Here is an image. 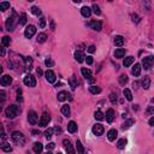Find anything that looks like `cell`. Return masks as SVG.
Returning a JSON list of instances; mask_svg holds the SVG:
<instances>
[{
    "label": "cell",
    "instance_id": "1",
    "mask_svg": "<svg viewBox=\"0 0 154 154\" xmlns=\"http://www.w3.org/2000/svg\"><path fill=\"white\" fill-rule=\"evenodd\" d=\"M19 112H21V108H19V106H16V105H10L6 110H5L6 117L7 118H11V119L16 118Z\"/></svg>",
    "mask_w": 154,
    "mask_h": 154
},
{
    "label": "cell",
    "instance_id": "2",
    "mask_svg": "<svg viewBox=\"0 0 154 154\" xmlns=\"http://www.w3.org/2000/svg\"><path fill=\"white\" fill-rule=\"evenodd\" d=\"M17 22H19V21H17V15L16 12H12V17H9L6 21V28L9 32H12L13 29H15V27H16Z\"/></svg>",
    "mask_w": 154,
    "mask_h": 154
},
{
    "label": "cell",
    "instance_id": "3",
    "mask_svg": "<svg viewBox=\"0 0 154 154\" xmlns=\"http://www.w3.org/2000/svg\"><path fill=\"white\" fill-rule=\"evenodd\" d=\"M11 137H12L13 142H16L18 145H23L25 142V138H24V136H23V134L19 131H15L12 135H11Z\"/></svg>",
    "mask_w": 154,
    "mask_h": 154
},
{
    "label": "cell",
    "instance_id": "4",
    "mask_svg": "<svg viewBox=\"0 0 154 154\" xmlns=\"http://www.w3.org/2000/svg\"><path fill=\"white\" fill-rule=\"evenodd\" d=\"M154 63V57L153 56H148V57L143 58L142 59V66L145 67V70H149L152 67V65H153Z\"/></svg>",
    "mask_w": 154,
    "mask_h": 154
},
{
    "label": "cell",
    "instance_id": "5",
    "mask_svg": "<svg viewBox=\"0 0 154 154\" xmlns=\"http://www.w3.org/2000/svg\"><path fill=\"white\" fill-rule=\"evenodd\" d=\"M23 82L28 87H35L36 85V79H35V77L33 75H27L24 77V79H23Z\"/></svg>",
    "mask_w": 154,
    "mask_h": 154
},
{
    "label": "cell",
    "instance_id": "6",
    "mask_svg": "<svg viewBox=\"0 0 154 154\" xmlns=\"http://www.w3.org/2000/svg\"><path fill=\"white\" fill-rule=\"evenodd\" d=\"M35 33H36V28H35L34 25H29V27H27L25 30H24V36L27 39H30L35 35Z\"/></svg>",
    "mask_w": 154,
    "mask_h": 154
},
{
    "label": "cell",
    "instance_id": "7",
    "mask_svg": "<svg viewBox=\"0 0 154 154\" xmlns=\"http://www.w3.org/2000/svg\"><path fill=\"white\" fill-rule=\"evenodd\" d=\"M38 118H39L38 113H36L35 111H29L28 112V120L32 125H35V124L38 123Z\"/></svg>",
    "mask_w": 154,
    "mask_h": 154
},
{
    "label": "cell",
    "instance_id": "8",
    "mask_svg": "<svg viewBox=\"0 0 154 154\" xmlns=\"http://www.w3.org/2000/svg\"><path fill=\"white\" fill-rule=\"evenodd\" d=\"M51 122V117L48 116L47 113H44L42 116H41V118H40V120H39V125L40 126H46V125H48V123Z\"/></svg>",
    "mask_w": 154,
    "mask_h": 154
},
{
    "label": "cell",
    "instance_id": "9",
    "mask_svg": "<svg viewBox=\"0 0 154 154\" xmlns=\"http://www.w3.org/2000/svg\"><path fill=\"white\" fill-rule=\"evenodd\" d=\"M91 131H93V134L96 136H100L104 134L105 129H104V125H101V124H95L94 126H93V129H91Z\"/></svg>",
    "mask_w": 154,
    "mask_h": 154
},
{
    "label": "cell",
    "instance_id": "10",
    "mask_svg": "<svg viewBox=\"0 0 154 154\" xmlns=\"http://www.w3.org/2000/svg\"><path fill=\"white\" fill-rule=\"evenodd\" d=\"M45 77L47 79L50 83H54L56 82V73L52 71V70H47L46 72H45Z\"/></svg>",
    "mask_w": 154,
    "mask_h": 154
},
{
    "label": "cell",
    "instance_id": "11",
    "mask_svg": "<svg viewBox=\"0 0 154 154\" xmlns=\"http://www.w3.org/2000/svg\"><path fill=\"white\" fill-rule=\"evenodd\" d=\"M63 145H64V148H65V151L67 152L69 154H73V153H75L72 145H71V142H70L69 140H64V141H63Z\"/></svg>",
    "mask_w": 154,
    "mask_h": 154
},
{
    "label": "cell",
    "instance_id": "12",
    "mask_svg": "<svg viewBox=\"0 0 154 154\" xmlns=\"http://www.w3.org/2000/svg\"><path fill=\"white\" fill-rule=\"evenodd\" d=\"M0 82H1V85L6 87V85H10L12 83V78H11L9 75H4L3 77H1V81Z\"/></svg>",
    "mask_w": 154,
    "mask_h": 154
},
{
    "label": "cell",
    "instance_id": "13",
    "mask_svg": "<svg viewBox=\"0 0 154 154\" xmlns=\"http://www.w3.org/2000/svg\"><path fill=\"white\" fill-rule=\"evenodd\" d=\"M42 149H44V146H42V143H41V142H35V143H34V147H33V151H34V153L41 154Z\"/></svg>",
    "mask_w": 154,
    "mask_h": 154
},
{
    "label": "cell",
    "instance_id": "14",
    "mask_svg": "<svg viewBox=\"0 0 154 154\" xmlns=\"http://www.w3.org/2000/svg\"><path fill=\"white\" fill-rule=\"evenodd\" d=\"M117 135H118V132H117L116 129H111L110 131L107 132V138L110 140V141H114L117 137Z\"/></svg>",
    "mask_w": 154,
    "mask_h": 154
},
{
    "label": "cell",
    "instance_id": "15",
    "mask_svg": "<svg viewBox=\"0 0 154 154\" xmlns=\"http://www.w3.org/2000/svg\"><path fill=\"white\" fill-rule=\"evenodd\" d=\"M90 27L93 30H96V32H100L101 30V27H102V24H101V22H99V21H93V22L90 23Z\"/></svg>",
    "mask_w": 154,
    "mask_h": 154
},
{
    "label": "cell",
    "instance_id": "16",
    "mask_svg": "<svg viewBox=\"0 0 154 154\" xmlns=\"http://www.w3.org/2000/svg\"><path fill=\"white\" fill-rule=\"evenodd\" d=\"M114 119V111L112 110V108H110V110L106 112V120L108 123H112Z\"/></svg>",
    "mask_w": 154,
    "mask_h": 154
},
{
    "label": "cell",
    "instance_id": "17",
    "mask_svg": "<svg viewBox=\"0 0 154 154\" xmlns=\"http://www.w3.org/2000/svg\"><path fill=\"white\" fill-rule=\"evenodd\" d=\"M81 13H82V16L83 17H89L91 15V9L88 6H83L81 9Z\"/></svg>",
    "mask_w": 154,
    "mask_h": 154
},
{
    "label": "cell",
    "instance_id": "18",
    "mask_svg": "<svg viewBox=\"0 0 154 154\" xmlns=\"http://www.w3.org/2000/svg\"><path fill=\"white\" fill-rule=\"evenodd\" d=\"M131 73L134 76H140V73H141V65L140 64H135L134 67L131 69Z\"/></svg>",
    "mask_w": 154,
    "mask_h": 154
},
{
    "label": "cell",
    "instance_id": "19",
    "mask_svg": "<svg viewBox=\"0 0 154 154\" xmlns=\"http://www.w3.org/2000/svg\"><path fill=\"white\" fill-rule=\"evenodd\" d=\"M81 72H82V75H83V77H84V78H87V79H90L91 78V72H90V70H89V69L82 67Z\"/></svg>",
    "mask_w": 154,
    "mask_h": 154
},
{
    "label": "cell",
    "instance_id": "20",
    "mask_svg": "<svg viewBox=\"0 0 154 154\" xmlns=\"http://www.w3.org/2000/svg\"><path fill=\"white\" fill-rule=\"evenodd\" d=\"M124 56H125V50H124V48H118V50H116V52H114V57H116L117 59L123 58Z\"/></svg>",
    "mask_w": 154,
    "mask_h": 154
},
{
    "label": "cell",
    "instance_id": "21",
    "mask_svg": "<svg viewBox=\"0 0 154 154\" xmlns=\"http://www.w3.org/2000/svg\"><path fill=\"white\" fill-rule=\"evenodd\" d=\"M84 58H85L84 54L82 53V52H79V51H77L75 53V59L77 60L78 63H83V61H84Z\"/></svg>",
    "mask_w": 154,
    "mask_h": 154
},
{
    "label": "cell",
    "instance_id": "22",
    "mask_svg": "<svg viewBox=\"0 0 154 154\" xmlns=\"http://www.w3.org/2000/svg\"><path fill=\"white\" fill-rule=\"evenodd\" d=\"M134 61H135V58L130 56V57H126L125 59H124V61H123V65L125 66V67H128V66H130L132 63H134Z\"/></svg>",
    "mask_w": 154,
    "mask_h": 154
},
{
    "label": "cell",
    "instance_id": "23",
    "mask_svg": "<svg viewBox=\"0 0 154 154\" xmlns=\"http://www.w3.org/2000/svg\"><path fill=\"white\" fill-rule=\"evenodd\" d=\"M67 130H69V132H76L77 131V124H76L75 122H70L69 124H67Z\"/></svg>",
    "mask_w": 154,
    "mask_h": 154
},
{
    "label": "cell",
    "instance_id": "24",
    "mask_svg": "<svg viewBox=\"0 0 154 154\" xmlns=\"http://www.w3.org/2000/svg\"><path fill=\"white\" fill-rule=\"evenodd\" d=\"M123 44H124V39H123V36L118 35V36H116V38H114V45H116V46H118V47H122Z\"/></svg>",
    "mask_w": 154,
    "mask_h": 154
},
{
    "label": "cell",
    "instance_id": "25",
    "mask_svg": "<svg viewBox=\"0 0 154 154\" xmlns=\"http://www.w3.org/2000/svg\"><path fill=\"white\" fill-rule=\"evenodd\" d=\"M69 83H70V87H71V89L72 90H75L76 89V87H77V79H76V77L75 76H72V77H70V79H69Z\"/></svg>",
    "mask_w": 154,
    "mask_h": 154
},
{
    "label": "cell",
    "instance_id": "26",
    "mask_svg": "<svg viewBox=\"0 0 154 154\" xmlns=\"http://www.w3.org/2000/svg\"><path fill=\"white\" fill-rule=\"evenodd\" d=\"M76 148H77V153L78 154H84V147H83V145L81 143L79 140H77V142H76Z\"/></svg>",
    "mask_w": 154,
    "mask_h": 154
},
{
    "label": "cell",
    "instance_id": "27",
    "mask_svg": "<svg viewBox=\"0 0 154 154\" xmlns=\"http://www.w3.org/2000/svg\"><path fill=\"white\" fill-rule=\"evenodd\" d=\"M89 91H90L91 94H100L101 88L97 87V85H90V87H89Z\"/></svg>",
    "mask_w": 154,
    "mask_h": 154
},
{
    "label": "cell",
    "instance_id": "28",
    "mask_svg": "<svg viewBox=\"0 0 154 154\" xmlns=\"http://www.w3.org/2000/svg\"><path fill=\"white\" fill-rule=\"evenodd\" d=\"M134 123H135V120H134V119H129V120H126V122H124V123H123L122 129H123V130L129 129V128L132 125V124H134Z\"/></svg>",
    "mask_w": 154,
    "mask_h": 154
},
{
    "label": "cell",
    "instance_id": "29",
    "mask_svg": "<svg viewBox=\"0 0 154 154\" xmlns=\"http://www.w3.org/2000/svg\"><path fill=\"white\" fill-rule=\"evenodd\" d=\"M123 94H124V96H125L126 100H129V101L132 100V94H131V91H130V89L125 88L124 90H123Z\"/></svg>",
    "mask_w": 154,
    "mask_h": 154
},
{
    "label": "cell",
    "instance_id": "30",
    "mask_svg": "<svg viewBox=\"0 0 154 154\" xmlns=\"http://www.w3.org/2000/svg\"><path fill=\"white\" fill-rule=\"evenodd\" d=\"M142 87L145 89H148L149 88V85H151V79H149V77H145V78L142 79Z\"/></svg>",
    "mask_w": 154,
    "mask_h": 154
},
{
    "label": "cell",
    "instance_id": "31",
    "mask_svg": "<svg viewBox=\"0 0 154 154\" xmlns=\"http://www.w3.org/2000/svg\"><path fill=\"white\" fill-rule=\"evenodd\" d=\"M67 96H70V94H67L66 91H60L58 93V101H64Z\"/></svg>",
    "mask_w": 154,
    "mask_h": 154
},
{
    "label": "cell",
    "instance_id": "32",
    "mask_svg": "<svg viewBox=\"0 0 154 154\" xmlns=\"http://www.w3.org/2000/svg\"><path fill=\"white\" fill-rule=\"evenodd\" d=\"M61 113H63L65 117L70 116V106L69 105H64V106L61 107Z\"/></svg>",
    "mask_w": 154,
    "mask_h": 154
},
{
    "label": "cell",
    "instance_id": "33",
    "mask_svg": "<svg viewBox=\"0 0 154 154\" xmlns=\"http://www.w3.org/2000/svg\"><path fill=\"white\" fill-rule=\"evenodd\" d=\"M10 44H11V40H10L9 36H4V38L1 39V45H3V47H7V46H10Z\"/></svg>",
    "mask_w": 154,
    "mask_h": 154
},
{
    "label": "cell",
    "instance_id": "34",
    "mask_svg": "<svg viewBox=\"0 0 154 154\" xmlns=\"http://www.w3.org/2000/svg\"><path fill=\"white\" fill-rule=\"evenodd\" d=\"M46 39H47V35L45 34V33H41V34L38 35V42H40V44H44L45 41H46Z\"/></svg>",
    "mask_w": 154,
    "mask_h": 154
},
{
    "label": "cell",
    "instance_id": "35",
    "mask_svg": "<svg viewBox=\"0 0 154 154\" xmlns=\"http://www.w3.org/2000/svg\"><path fill=\"white\" fill-rule=\"evenodd\" d=\"M125 146H126V140L125 138H120L119 141H118V143H117V147L119 148V149L125 148Z\"/></svg>",
    "mask_w": 154,
    "mask_h": 154
},
{
    "label": "cell",
    "instance_id": "36",
    "mask_svg": "<svg viewBox=\"0 0 154 154\" xmlns=\"http://www.w3.org/2000/svg\"><path fill=\"white\" fill-rule=\"evenodd\" d=\"M53 131H54L53 128H50V129H47L46 131H45V137L47 138V140H51V137H52V135H53Z\"/></svg>",
    "mask_w": 154,
    "mask_h": 154
},
{
    "label": "cell",
    "instance_id": "37",
    "mask_svg": "<svg viewBox=\"0 0 154 154\" xmlns=\"http://www.w3.org/2000/svg\"><path fill=\"white\" fill-rule=\"evenodd\" d=\"M94 117H95V119H97V120H104L105 119L104 113H102L101 111H96V112L94 113Z\"/></svg>",
    "mask_w": 154,
    "mask_h": 154
},
{
    "label": "cell",
    "instance_id": "38",
    "mask_svg": "<svg viewBox=\"0 0 154 154\" xmlns=\"http://www.w3.org/2000/svg\"><path fill=\"white\" fill-rule=\"evenodd\" d=\"M7 9H10V3H7V1L0 3V10H1V11H6Z\"/></svg>",
    "mask_w": 154,
    "mask_h": 154
},
{
    "label": "cell",
    "instance_id": "39",
    "mask_svg": "<svg viewBox=\"0 0 154 154\" xmlns=\"http://www.w3.org/2000/svg\"><path fill=\"white\" fill-rule=\"evenodd\" d=\"M1 151L3 152H11L12 151V147H11L9 143H3V145H1Z\"/></svg>",
    "mask_w": 154,
    "mask_h": 154
},
{
    "label": "cell",
    "instance_id": "40",
    "mask_svg": "<svg viewBox=\"0 0 154 154\" xmlns=\"http://www.w3.org/2000/svg\"><path fill=\"white\" fill-rule=\"evenodd\" d=\"M91 11H93V12H94L95 15H96V16H100V15H101L100 7L97 6L96 4H94V5H93V7H91Z\"/></svg>",
    "mask_w": 154,
    "mask_h": 154
},
{
    "label": "cell",
    "instance_id": "41",
    "mask_svg": "<svg viewBox=\"0 0 154 154\" xmlns=\"http://www.w3.org/2000/svg\"><path fill=\"white\" fill-rule=\"evenodd\" d=\"M32 13L33 15H35V16H41V13L42 12H41V10L39 9L38 6H33L32 7Z\"/></svg>",
    "mask_w": 154,
    "mask_h": 154
},
{
    "label": "cell",
    "instance_id": "42",
    "mask_svg": "<svg viewBox=\"0 0 154 154\" xmlns=\"http://www.w3.org/2000/svg\"><path fill=\"white\" fill-rule=\"evenodd\" d=\"M128 82V76L126 75H120V77H119V83L122 85H125V83Z\"/></svg>",
    "mask_w": 154,
    "mask_h": 154
},
{
    "label": "cell",
    "instance_id": "43",
    "mask_svg": "<svg viewBox=\"0 0 154 154\" xmlns=\"http://www.w3.org/2000/svg\"><path fill=\"white\" fill-rule=\"evenodd\" d=\"M27 15L25 13H22L21 15V17H19V24H22V25H24L25 23H27Z\"/></svg>",
    "mask_w": 154,
    "mask_h": 154
},
{
    "label": "cell",
    "instance_id": "44",
    "mask_svg": "<svg viewBox=\"0 0 154 154\" xmlns=\"http://www.w3.org/2000/svg\"><path fill=\"white\" fill-rule=\"evenodd\" d=\"M25 63H27V69H28V70H32V63H33L32 58H30V57H29V58H25Z\"/></svg>",
    "mask_w": 154,
    "mask_h": 154
},
{
    "label": "cell",
    "instance_id": "45",
    "mask_svg": "<svg viewBox=\"0 0 154 154\" xmlns=\"http://www.w3.org/2000/svg\"><path fill=\"white\" fill-rule=\"evenodd\" d=\"M45 64H46V66H48V67H52V66L54 65V61L51 58H48V59L45 60Z\"/></svg>",
    "mask_w": 154,
    "mask_h": 154
},
{
    "label": "cell",
    "instance_id": "46",
    "mask_svg": "<svg viewBox=\"0 0 154 154\" xmlns=\"http://www.w3.org/2000/svg\"><path fill=\"white\" fill-rule=\"evenodd\" d=\"M17 101H19V102H22V101H23L22 90H21V89H18V90H17Z\"/></svg>",
    "mask_w": 154,
    "mask_h": 154
},
{
    "label": "cell",
    "instance_id": "47",
    "mask_svg": "<svg viewBox=\"0 0 154 154\" xmlns=\"http://www.w3.org/2000/svg\"><path fill=\"white\" fill-rule=\"evenodd\" d=\"M131 18H132V22H134V23H138V22H140V17H138L136 13H132Z\"/></svg>",
    "mask_w": 154,
    "mask_h": 154
},
{
    "label": "cell",
    "instance_id": "48",
    "mask_svg": "<svg viewBox=\"0 0 154 154\" xmlns=\"http://www.w3.org/2000/svg\"><path fill=\"white\" fill-rule=\"evenodd\" d=\"M110 100H111V102H112V104H116V102H117V95L112 93V94L110 95Z\"/></svg>",
    "mask_w": 154,
    "mask_h": 154
},
{
    "label": "cell",
    "instance_id": "49",
    "mask_svg": "<svg viewBox=\"0 0 154 154\" xmlns=\"http://www.w3.org/2000/svg\"><path fill=\"white\" fill-rule=\"evenodd\" d=\"M46 27V18L41 17L40 18V28H45Z\"/></svg>",
    "mask_w": 154,
    "mask_h": 154
},
{
    "label": "cell",
    "instance_id": "50",
    "mask_svg": "<svg viewBox=\"0 0 154 154\" xmlns=\"http://www.w3.org/2000/svg\"><path fill=\"white\" fill-rule=\"evenodd\" d=\"M54 147H56V145H54L53 142H50V143L46 146V149H47V151H52Z\"/></svg>",
    "mask_w": 154,
    "mask_h": 154
},
{
    "label": "cell",
    "instance_id": "51",
    "mask_svg": "<svg viewBox=\"0 0 154 154\" xmlns=\"http://www.w3.org/2000/svg\"><path fill=\"white\" fill-rule=\"evenodd\" d=\"M85 61H87V64H88V65H91V64H93V57L88 56V57L85 58Z\"/></svg>",
    "mask_w": 154,
    "mask_h": 154
},
{
    "label": "cell",
    "instance_id": "52",
    "mask_svg": "<svg viewBox=\"0 0 154 154\" xmlns=\"http://www.w3.org/2000/svg\"><path fill=\"white\" fill-rule=\"evenodd\" d=\"M147 113L148 114H154V107H148Z\"/></svg>",
    "mask_w": 154,
    "mask_h": 154
},
{
    "label": "cell",
    "instance_id": "53",
    "mask_svg": "<svg viewBox=\"0 0 154 154\" xmlns=\"http://www.w3.org/2000/svg\"><path fill=\"white\" fill-rule=\"evenodd\" d=\"M88 52H89V53H94V52H95V46H89V47H88Z\"/></svg>",
    "mask_w": 154,
    "mask_h": 154
},
{
    "label": "cell",
    "instance_id": "54",
    "mask_svg": "<svg viewBox=\"0 0 154 154\" xmlns=\"http://www.w3.org/2000/svg\"><path fill=\"white\" fill-rule=\"evenodd\" d=\"M0 95H1V101H4V100H5V97H6V96H5V91L1 90V91H0Z\"/></svg>",
    "mask_w": 154,
    "mask_h": 154
},
{
    "label": "cell",
    "instance_id": "55",
    "mask_svg": "<svg viewBox=\"0 0 154 154\" xmlns=\"http://www.w3.org/2000/svg\"><path fill=\"white\" fill-rule=\"evenodd\" d=\"M149 125L154 126V117H152L151 119H149Z\"/></svg>",
    "mask_w": 154,
    "mask_h": 154
},
{
    "label": "cell",
    "instance_id": "56",
    "mask_svg": "<svg viewBox=\"0 0 154 154\" xmlns=\"http://www.w3.org/2000/svg\"><path fill=\"white\" fill-rule=\"evenodd\" d=\"M137 85H138V82H134V83H132V87H134V88H138V87H137Z\"/></svg>",
    "mask_w": 154,
    "mask_h": 154
},
{
    "label": "cell",
    "instance_id": "57",
    "mask_svg": "<svg viewBox=\"0 0 154 154\" xmlns=\"http://www.w3.org/2000/svg\"><path fill=\"white\" fill-rule=\"evenodd\" d=\"M32 134L33 135H38V134H40V132H39V130H33Z\"/></svg>",
    "mask_w": 154,
    "mask_h": 154
},
{
    "label": "cell",
    "instance_id": "58",
    "mask_svg": "<svg viewBox=\"0 0 154 154\" xmlns=\"http://www.w3.org/2000/svg\"><path fill=\"white\" fill-rule=\"evenodd\" d=\"M1 56H3V57H4V56H5V48H1Z\"/></svg>",
    "mask_w": 154,
    "mask_h": 154
},
{
    "label": "cell",
    "instance_id": "59",
    "mask_svg": "<svg viewBox=\"0 0 154 154\" xmlns=\"http://www.w3.org/2000/svg\"><path fill=\"white\" fill-rule=\"evenodd\" d=\"M38 75H42V70L41 69H38Z\"/></svg>",
    "mask_w": 154,
    "mask_h": 154
},
{
    "label": "cell",
    "instance_id": "60",
    "mask_svg": "<svg viewBox=\"0 0 154 154\" xmlns=\"http://www.w3.org/2000/svg\"><path fill=\"white\" fill-rule=\"evenodd\" d=\"M51 27H52V30H54V23H53V21L51 22Z\"/></svg>",
    "mask_w": 154,
    "mask_h": 154
},
{
    "label": "cell",
    "instance_id": "61",
    "mask_svg": "<svg viewBox=\"0 0 154 154\" xmlns=\"http://www.w3.org/2000/svg\"><path fill=\"white\" fill-rule=\"evenodd\" d=\"M152 102H154V99H152Z\"/></svg>",
    "mask_w": 154,
    "mask_h": 154
},
{
    "label": "cell",
    "instance_id": "62",
    "mask_svg": "<svg viewBox=\"0 0 154 154\" xmlns=\"http://www.w3.org/2000/svg\"><path fill=\"white\" fill-rule=\"evenodd\" d=\"M47 154H52V153H50V152H47Z\"/></svg>",
    "mask_w": 154,
    "mask_h": 154
},
{
    "label": "cell",
    "instance_id": "63",
    "mask_svg": "<svg viewBox=\"0 0 154 154\" xmlns=\"http://www.w3.org/2000/svg\"><path fill=\"white\" fill-rule=\"evenodd\" d=\"M58 154H61V153H58Z\"/></svg>",
    "mask_w": 154,
    "mask_h": 154
}]
</instances>
